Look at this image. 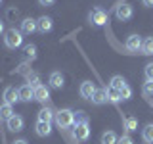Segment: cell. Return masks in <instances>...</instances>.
I'll return each mask as SVG.
<instances>
[{
  "mask_svg": "<svg viewBox=\"0 0 153 144\" xmlns=\"http://www.w3.org/2000/svg\"><path fill=\"white\" fill-rule=\"evenodd\" d=\"M36 25H38V31L40 33H48V31H52V19L42 16V17L36 19Z\"/></svg>",
  "mask_w": 153,
  "mask_h": 144,
  "instance_id": "obj_15",
  "label": "cell"
},
{
  "mask_svg": "<svg viewBox=\"0 0 153 144\" xmlns=\"http://www.w3.org/2000/svg\"><path fill=\"white\" fill-rule=\"evenodd\" d=\"M115 16H117V19H121V21H128V19L134 16V8L128 2H123L115 10Z\"/></svg>",
  "mask_w": 153,
  "mask_h": 144,
  "instance_id": "obj_5",
  "label": "cell"
},
{
  "mask_svg": "<svg viewBox=\"0 0 153 144\" xmlns=\"http://www.w3.org/2000/svg\"><path fill=\"white\" fill-rule=\"evenodd\" d=\"M36 29H38V25H36L35 19L25 17V19L21 21V33H23V35H31V33H35Z\"/></svg>",
  "mask_w": 153,
  "mask_h": 144,
  "instance_id": "obj_12",
  "label": "cell"
},
{
  "mask_svg": "<svg viewBox=\"0 0 153 144\" xmlns=\"http://www.w3.org/2000/svg\"><path fill=\"white\" fill-rule=\"evenodd\" d=\"M27 81H29L27 85H31L33 88H35V86H38V85H40V79H38V75H36V73H33V71H31V73L27 75Z\"/></svg>",
  "mask_w": 153,
  "mask_h": 144,
  "instance_id": "obj_27",
  "label": "cell"
},
{
  "mask_svg": "<svg viewBox=\"0 0 153 144\" xmlns=\"http://www.w3.org/2000/svg\"><path fill=\"white\" fill-rule=\"evenodd\" d=\"M17 94H19V100L21 102H29L31 98H35V88L31 85H23L17 88Z\"/></svg>",
  "mask_w": 153,
  "mask_h": 144,
  "instance_id": "obj_7",
  "label": "cell"
},
{
  "mask_svg": "<svg viewBox=\"0 0 153 144\" xmlns=\"http://www.w3.org/2000/svg\"><path fill=\"white\" fill-rule=\"evenodd\" d=\"M92 102L98 104V106H102V104L107 102V88H96V92L92 96Z\"/></svg>",
  "mask_w": 153,
  "mask_h": 144,
  "instance_id": "obj_14",
  "label": "cell"
},
{
  "mask_svg": "<svg viewBox=\"0 0 153 144\" xmlns=\"http://www.w3.org/2000/svg\"><path fill=\"white\" fill-rule=\"evenodd\" d=\"M21 42H23V33L21 31H17V29H8L6 33H4V44H6L8 48H17V46H21Z\"/></svg>",
  "mask_w": 153,
  "mask_h": 144,
  "instance_id": "obj_1",
  "label": "cell"
},
{
  "mask_svg": "<svg viewBox=\"0 0 153 144\" xmlns=\"http://www.w3.org/2000/svg\"><path fill=\"white\" fill-rule=\"evenodd\" d=\"M142 94L146 96V98H151V96H153V81L147 79L146 83H143V86H142Z\"/></svg>",
  "mask_w": 153,
  "mask_h": 144,
  "instance_id": "obj_24",
  "label": "cell"
},
{
  "mask_svg": "<svg viewBox=\"0 0 153 144\" xmlns=\"http://www.w3.org/2000/svg\"><path fill=\"white\" fill-rule=\"evenodd\" d=\"M142 54L146 56H153V37H147L142 44Z\"/></svg>",
  "mask_w": 153,
  "mask_h": 144,
  "instance_id": "obj_21",
  "label": "cell"
},
{
  "mask_svg": "<svg viewBox=\"0 0 153 144\" xmlns=\"http://www.w3.org/2000/svg\"><path fill=\"white\" fill-rule=\"evenodd\" d=\"M2 98H4V102L10 104V106H13L19 100V94H17V90L13 88V86H6L4 88V94H2Z\"/></svg>",
  "mask_w": 153,
  "mask_h": 144,
  "instance_id": "obj_9",
  "label": "cell"
},
{
  "mask_svg": "<svg viewBox=\"0 0 153 144\" xmlns=\"http://www.w3.org/2000/svg\"><path fill=\"white\" fill-rule=\"evenodd\" d=\"M142 2H143V4H146V6H149V8L153 6V0H142Z\"/></svg>",
  "mask_w": 153,
  "mask_h": 144,
  "instance_id": "obj_34",
  "label": "cell"
},
{
  "mask_svg": "<svg viewBox=\"0 0 153 144\" xmlns=\"http://www.w3.org/2000/svg\"><path fill=\"white\" fill-rule=\"evenodd\" d=\"M88 19H90L92 25L102 27V25H105V23L109 21V16H107V12H103L102 8H96V10H92V12L88 14Z\"/></svg>",
  "mask_w": 153,
  "mask_h": 144,
  "instance_id": "obj_3",
  "label": "cell"
},
{
  "mask_svg": "<svg viewBox=\"0 0 153 144\" xmlns=\"http://www.w3.org/2000/svg\"><path fill=\"white\" fill-rule=\"evenodd\" d=\"M117 144H134V140H132V136H128V134H123V136L117 140Z\"/></svg>",
  "mask_w": 153,
  "mask_h": 144,
  "instance_id": "obj_32",
  "label": "cell"
},
{
  "mask_svg": "<svg viewBox=\"0 0 153 144\" xmlns=\"http://www.w3.org/2000/svg\"><path fill=\"white\" fill-rule=\"evenodd\" d=\"M117 134H115L113 131H105L102 134V144H117Z\"/></svg>",
  "mask_w": 153,
  "mask_h": 144,
  "instance_id": "obj_22",
  "label": "cell"
},
{
  "mask_svg": "<svg viewBox=\"0 0 153 144\" xmlns=\"http://www.w3.org/2000/svg\"><path fill=\"white\" fill-rule=\"evenodd\" d=\"M124 85H126V81H124V77H121V75H115L113 79H111V86H113V88H117V90H121Z\"/></svg>",
  "mask_w": 153,
  "mask_h": 144,
  "instance_id": "obj_25",
  "label": "cell"
},
{
  "mask_svg": "<svg viewBox=\"0 0 153 144\" xmlns=\"http://www.w3.org/2000/svg\"><path fill=\"white\" fill-rule=\"evenodd\" d=\"M143 73H146V77H147L149 81H153V64H147L146 69H143Z\"/></svg>",
  "mask_w": 153,
  "mask_h": 144,
  "instance_id": "obj_31",
  "label": "cell"
},
{
  "mask_svg": "<svg viewBox=\"0 0 153 144\" xmlns=\"http://www.w3.org/2000/svg\"><path fill=\"white\" fill-rule=\"evenodd\" d=\"M2 33H6V31H4V21L0 19V35H2Z\"/></svg>",
  "mask_w": 153,
  "mask_h": 144,
  "instance_id": "obj_36",
  "label": "cell"
},
{
  "mask_svg": "<svg viewBox=\"0 0 153 144\" xmlns=\"http://www.w3.org/2000/svg\"><path fill=\"white\" fill-rule=\"evenodd\" d=\"M96 92V85L92 83V81H84L82 85H80V96L86 100H92V96Z\"/></svg>",
  "mask_w": 153,
  "mask_h": 144,
  "instance_id": "obj_10",
  "label": "cell"
},
{
  "mask_svg": "<svg viewBox=\"0 0 153 144\" xmlns=\"http://www.w3.org/2000/svg\"><path fill=\"white\" fill-rule=\"evenodd\" d=\"M54 121L59 129H67L75 123V112H71V110H59V112L56 113Z\"/></svg>",
  "mask_w": 153,
  "mask_h": 144,
  "instance_id": "obj_2",
  "label": "cell"
},
{
  "mask_svg": "<svg viewBox=\"0 0 153 144\" xmlns=\"http://www.w3.org/2000/svg\"><path fill=\"white\" fill-rule=\"evenodd\" d=\"M25 56L29 58V60H35L36 58V46L35 44H27L25 46Z\"/></svg>",
  "mask_w": 153,
  "mask_h": 144,
  "instance_id": "obj_26",
  "label": "cell"
},
{
  "mask_svg": "<svg viewBox=\"0 0 153 144\" xmlns=\"http://www.w3.org/2000/svg\"><path fill=\"white\" fill-rule=\"evenodd\" d=\"M48 83H50V86H54V88H63V75L59 73V71H54V73L50 75V79H48Z\"/></svg>",
  "mask_w": 153,
  "mask_h": 144,
  "instance_id": "obj_13",
  "label": "cell"
},
{
  "mask_svg": "<svg viewBox=\"0 0 153 144\" xmlns=\"http://www.w3.org/2000/svg\"><path fill=\"white\" fill-rule=\"evenodd\" d=\"M82 121H88L84 112H75V123H82Z\"/></svg>",
  "mask_w": 153,
  "mask_h": 144,
  "instance_id": "obj_30",
  "label": "cell"
},
{
  "mask_svg": "<svg viewBox=\"0 0 153 144\" xmlns=\"http://www.w3.org/2000/svg\"><path fill=\"white\" fill-rule=\"evenodd\" d=\"M6 17L10 19V21H16V19L19 17V10L17 8H10L8 12H6Z\"/></svg>",
  "mask_w": 153,
  "mask_h": 144,
  "instance_id": "obj_29",
  "label": "cell"
},
{
  "mask_svg": "<svg viewBox=\"0 0 153 144\" xmlns=\"http://www.w3.org/2000/svg\"><path fill=\"white\" fill-rule=\"evenodd\" d=\"M121 98H123V100H130V98H132V88H130L128 85H124L123 88H121Z\"/></svg>",
  "mask_w": 153,
  "mask_h": 144,
  "instance_id": "obj_28",
  "label": "cell"
},
{
  "mask_svg": "<svg viewBox=\"0 0 153 144\" xmlns=\"http://www.w3.org/2000/svg\"><path fill=\"white\" fill-rule=\"evenodd\" d=\"M142 44H143V40L138 35H130L126 38V50L128 52H138V50H142Z\"/></svg>",
  "mask_w": 153,
  "mask_h": 144,
  "instance_id": "obj_8",
  "label": "cell"
},
{
  "mask_svg": "<svg viewBox=\"0 0 153 144\" xmlns=\"http://www.w3.org/2000/svg\"><path fill=\"white\" fill-rule=\"evenodd\" d=\"M12 144H27V140H23V138H19V140H13Z\"/></svg>",
  "mask_w": 153,
  "mask_h": 144,
  "instance_id": "obj_35",
  "label": "cell"
},
{
  "mask_svg": "<svg viewBox=\"0 0 153 144\" xmlns=\"http://www.w3.org/2000/svg\"><path fill=\"white\" fill-rule=\"evenodd\" d=\"M54 2H56V0H38V4H40V6H52Z\"/></svg>",
  "mask_w": 153,
  "mask_h": 144,
  "instance_id": "obj_33",
  "label": "cell"
},
{
  "mask_svg": "<svg viewBox=\"0 0 153 144\" xmlns=\"http://www.w3.org/2000/svg\"><path fill=\"white\" fill-rule=\"evenodd\" d=\"M73 136L76 138V140H80V142L88 140V138H90V125H88V121L75 123V127H73Z\"/></svg>",
  "mask_w": 153,
  "mask_h": 144,
  "instance_id": "obj_4",
  "label": "cell"
},
{
  "mask_svg": "<svg viewBox=\"0 0 153 144\" xmlns=\"http://www.w3.org/2000/svg\"><path fill=\"white\" fill-rule=\"evenodd\" d=\"M0 4H2V0H0Z\"/></svg>",
  "mask_w": 153,
  "mask_h": 144,
  "instance_id": "obj_37",
  "label": "cell"
},
{
  "mask_svg": "<svg viewBox=\"0 0 153 144\" xmlns=\"http://www.w3.org/2000/svg\"><path fill=\"white\" fill-rule=\"evenodd\" d=\"M8 129L12 133H19V131H23V125H25V121H23V117L21 115H12V117L8 119Z\"/></svg>",
  "mask_w": 153,
  "mask_h": 144,
  "instance_id": "obj_6",
  "label": "cell"
},
{
  "mask_svg": "<svg viewBox=\"0 0 153 144\" xmlns=\"http://www.w3.org/2000/svg\"><path fill=\"white\" fill-rule=\"evenodd\" d=\"M123 125H124V129H126L128 133L138 131V119H134V117H124L123 119Z\"/></svg>",
  "mask_w": 153,
  "mask_h": 144,
  "instance_id": "obj_20",
  "label": "cell"
},
{
  "mask_svg": "<svg viewBox=\"0 0 153 144\" xmlns=\"http://www.w3.org/2000/svg\"><path fill=\"white\" fill-rule=\"evenodd\" d=\"M54 117H56V113L52 112V110H48V108H44V110H40V112H38V121L52 123V121H54Z\"/></svg>",
  "mask_w": 153,
  "mask_h": 144,
  "instance_id": "obj_18",
  "label": "cell"
},
{
  "mask_svg": "<svg viewBox=\"0 0 153 144\" xmlns=\"http://www.w3.org/2000/svg\"><path fill=\"white\" fill-rule=\"evenodd\" d=\"M52 133V125L44 121H36V134L38 136H48Z\"/></svg>",
  "mask_w": 153,
  "mask_h": 144,
  "instance_id": "obj_17",
  "label": "cell"
},
{
  "mask_svg": "<svg viewBox=\"0 0 153 144\" xmlns=\"http://www.w3.org/2000/svg\"><path fill=\"white\" fill-rule=\"evenodd\" d=\"M107 100H109V102H119V100H123L121 98V90L109 86V88H107Z\"/></svg>",
  "mask_w": 153,
  "mask_h": 144,
  "instance_id": "obj_23",
  "label": "cell"
},
{
  "mask_svg": "<svg viewBox=\"0 0 153 144\" xmlns=\"http://www.w3.org/2000/svg\"><path fill=\"white\" fill-rule=\"evenodd\" d=\"M35 100H38V102H42V104H46L48 100H50V90H48L44 85L35 86Z\"/></svg>",
  "mask_w": 153,
  "mask_h": 144,
  "instance_id": "obj_11",
  "label": "cell"
},
{
  "mask_svg": "<svg viewBox=\"0 0 153 144\" xmlns=\"http://www.w3.org/2000/svg\"><path fill=\"white\" fill-rule=\"evenodd\" d=\"M142 138H143L147 144H153V123L146 125V127L142 129Z\"/></svg>",
  "mask_w": 153,
  "mask_h": 144,
  "instance_id": "obj_19",
  "label": "cell"
},
{
  "mask_svg": "<svg viewBox=\"0 0 153 144\" xmlns=\"http://www.w3.org/2000/svg\"><path fill=\"white\" fill-rule=\"evenodd\" d=\"M12 115H16V113H13V108L10 104L4 102L2 106H0V121H8Z\"/></svg>",
  "mask_w": 153,
  "mask_h": 144,
  "instance_id": "obj_16",
  "label": "cell"
}]
</instances>
